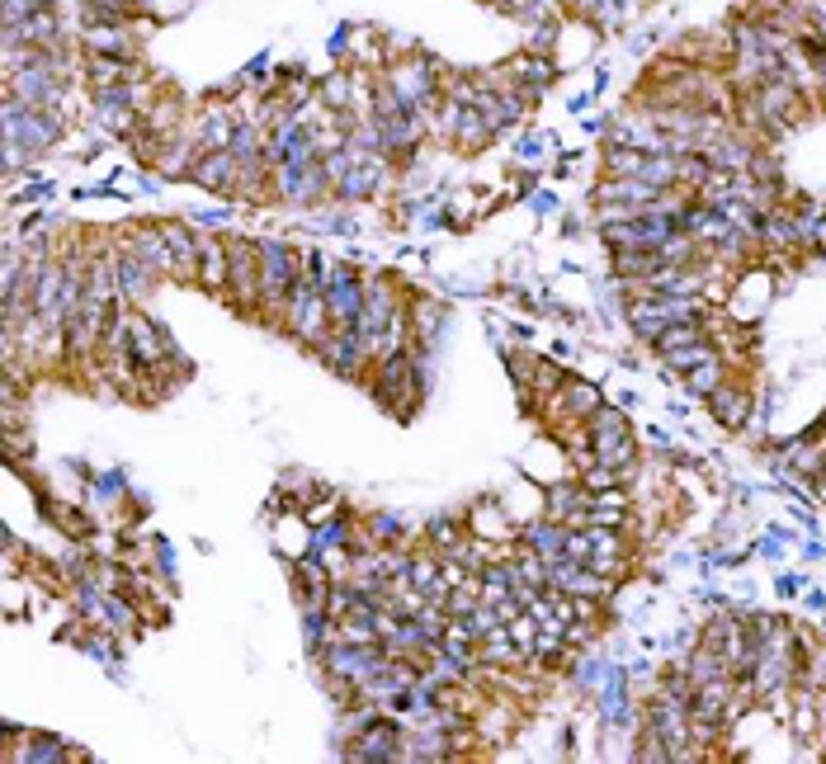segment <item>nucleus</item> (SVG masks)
<instances>
[{"label": "nucleus", "mask_w": 826, "mask_h": 764, "mask_svg": "<svg viewBox=\"0 0 826 764\" xmlns=\"http://www.w3.org/2000/svg\"><path fill=\"white\" fill-rule=\"evenodd\" d=\"M708 406L727 429H737L746 416H751V387H741V382H718V387L708 392Z\"/></svg>", "instance_id": "f257e3e1"}]
</instances>
